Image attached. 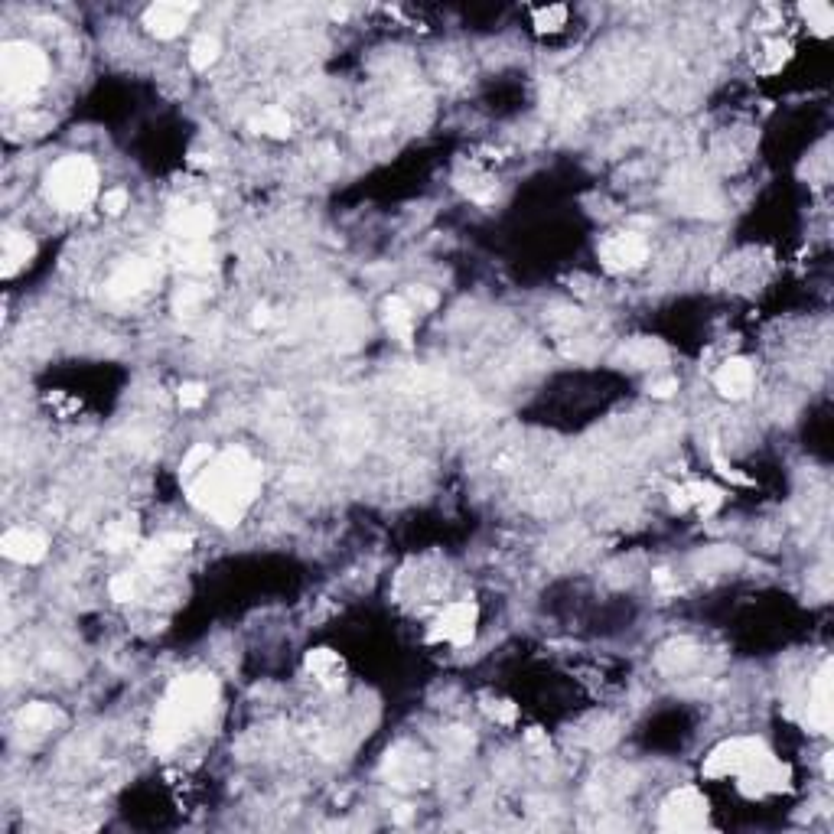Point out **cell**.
Wrapping results in <instances>:
<instances>
[{"instance_id":"obj_1","label":"cell","mask_w":834,"mask_h":834,"mask_svg":"<svg viewBox=\"0 0 834 834\" xmlns=\"http://www.w3.org/2000/svg\"><path fill=\"white\" fill-rule=\"evenodd\" d=\"M261 492V463L242 447H229L212 457L189 483V502L219 525L232 528L245 518L248 505Z\"/></svg>"},{"instance_id":"obj_2","label":"cell","mask_w":834,"mask_h":834,"mask_svg":"<svg viewBox=\"0 0 834 834\" xmlns=\"http://www.w3.org/2000/svg\"><path fill=\"white\" fill-rule=\"evenodd\" d=\"M219 701V681L216 675L196 672L176 678L163 694V701L154 714V727H150V747L157 753H170L173 747L193 734L202 720L212 714V707Z\"/></svg>"},{"instance_id":"obj_3","label":"cell","mask_w":834,"mask_h":834,"mask_svg":"<svg viewBox=\"0 0 834 834\" xmlns=\"http://www.w3.org/2000/svg\"><path fill=\"white\" fill-rule=\"evenodd\" d=\"M46 199L62 212H82L98 196V167L92 157L69 154L56 160L46 173Z\"/></svg>"},{"instance_id":"obj_4","label":"cell","mask_w":834,"mask_h":834,"mask_svg":"<svg viewBox=\"0 0 834 834\" xmlns=\"http://www.w3.org/2000/svg\"><path fill=\"white\" fill-rule=\"evenodd\" d=\"M49 59L40 46L10 40L0 46V88L7 101H27L46 85Z\"/></svg>"},{"instance_id":"obj_5","label":"cell","mask_w":834,"mask_h":834,"mask_svg":"<svg viewBox=\"0 0 834 834\" xmlns=\"http://www.w3.org/2000/svg\"><path fill=\"white\" fill-rule=\"evenodd\" d=\"M763 753H769V747L763 740L756 737H734V740H724L720 747L711 750V756L704 760V776L707 779H730V776H740L747 773V769L760 760Z\"/></svg>"},{"instance_id":"obj_6","label":"cell","mask_w":834,"mask_h":834,"mask_svg":"<svg viewBox=\"0 0 834 834\" xmlns=\"http://www.w3.org/2000/svg\"><path fill=\"white\" fill-rule=\"evenodd\" d=\"M476 619H479V610H476L473 600L450 603V606H444V613L431 623L427 639L437 642V646L444 642V646L463 649V646H470L473 636H476Z\"/></svg>"},{"instance_id":"obj_7","label":"cell","mask_w":834,"mask_h":834,"mask_svg":"<svg viewBox=\"0 0 834 834\" xmlns=\"http://www.w3.org/2000/svg\"><path fill=\"white\" fill-rule=\"evenodd\" d=\"M707 825V799L698 789H678L662 805L665 831H701Z\"/></svg>"},{"instance_id":"obj_8","label":"cell","mask_w":834,"mask_h":834,"mask_svg":"<svg viewBox=\"0 0 834 834\" xmlns=\"http://www.w3.org/2000/svg\"><path fill=\"white\" fill-rule=\"evenodd\" d=\"M160 281V264L150 258H128L121 261L115 274L108 277V294L115 300H131L137 294H144Z\"/></svg>"},{"instance_id":"obj_9","label":"cell","mask_w":834,"mask_h":834,"mask_svg":"<svg viewBox=\"0 0 834 834\" xmlns=\"http://www.w3.org/2000/svg\"><path fill=\"white\" fill-rule=\"evenodd\" d=\"M649 258V242L636 232H619L613 238H606L600 245V261L606 271L623 274V271H636L642 268Z\"/></svg>"},{"instance_id":"obj_10","label":"cell","mask_w":834,"mask_h":834,"mask_svg":"<svg viewBox=\"0 0 834 834\" xmlns=\"http://www.w3.org/2000/svg\"><path fill=\"white\" fill-rule=\"evenodd\" d=\"M740 789L747 795H776V792H786L789 789V766L776 760L773 750L763 753L760 760H756L747 773H740Z\"/></svg>"},{"instance_id":"obj_11","label":"cell","mask_w":834,"mask_h":834,"mask_svg":"<svg viewBox=\"0 0 834 834\" xmlns=\"http://www.w3.org/2000/svg\"><path fill=\"white\" fill-rule=\"evenodd\" d=\"M196 4H154L144 10V27L150 36H157V40H173V36H180L186 30L189 17H193Z\"/></svg>"},{"instance_id":"obj_12","label":"cell","mask_w":834,"mask_h":834,"mask_svg":"<svg viewBox=\"0 0 834 834\" xmlns=\"http://www.w3.org/2000/svg\"><path fill=\"white\" fill-rule=\"evenodd\" d=\"M216 229V212L209 206H183L170 216V232L183 242H206Z\"/></svg>"},{"instance_id":"obj_13","label":"cell","mask_w":834,"mask_h":834,"mask_svg":"<svg viewBox=\"0 0 834 834\" xmlns=\"http://www.w3.org/2000/svg\"><path fill=\"white\" fill-rule=\"evenodd\" d=\"M0 551L4 558L17 561V564H40L46 558V538L40 532H30V528H10V532L0 538Z\"/></svg>"},{"instance_id":"obj_14","label":"cell","mask_w":834,"mask_h":834,"mask_svg":"<svg viewBox=\"0 0 834 834\" xmlns=\"http://www.w3.org/2000/svg\"><path fill=\"white\" fill-rule=\"evenodd\" d=\"M831 720H834V707H831V662L821 665V672L812 685V694H808V727L815 734H831Z\"/></svg>"},{"instance_id":"obj_15","label":"cell","mask_w":834,"mask_h":834,"mask_svg":"<svg viewBox=\"0 0 834 834\" xmlns=\"http://www.w3.org/2000/svg\"><path fill=\"white\" fill-rule=\"evenodd\" d=\"M753 382H756V372H753V365L747 359H727L717 369V375H714L717 391L724 398H730V401L747 398L750 391H753Z\"/></svg>"},{"instance_id":"obj_16","label":"cell","mask_w":834,"mask_h":834,"mask_svg":"<svg viewBox=\"0 0 834 834\" xmlns=\"http://www.w3.org/2000/svg\"><path fill=\"white\" fill-rule=\"evenodd\" d=\"M36 255V245L27 232H17V229H7L4 232V242H0V274L4 277H14L30 264V258Z\"/></svg>"},{"instance_id":"obj_17","label":"cell","mask_w":834,"mask_h":834,"mask_svg":"<svg viewBox=\"0 0 834 834\" xmlns=\"http://www.w3.org/2000/svg\"><path fill=\"white\" fill-rule=\"evenodd\" d=\"M189 545H193V538L183 535V532L160 535V538L150 541V545L141 548V554H137V561H141L144 571H154V567H163L167 561H173V558H180V554H186Z\"/></svg>"},{"instance_id":"obj_18","label":"cell","mask_w":834,"mask_h":834,"mask_svg":"<svg viewBox=\"0 0 834 834\" xmlns=\"http://www.w3.org/2000/svg\"><path fill=\"white\" fill-rule=\"evenodd\" d=\"M385 326L388 333L398 339V343L408 346L414 339V323H417V310L411 307L408 297H388L385 300Z\"/></svg>"},{"instance_id":"obj_19","label":"cell","mask_w":834,"mask_h":834,"mask_svg":"<svg viewBox=\"0 0 834 834\" xmlns=\"http://www.w3.org/2000/svg\"><path fill=\"white\" fill-rule=\"evenodd\" d=\"M307 672L326 688L343 685V659L333 649H313L307 652Z\"/></svg>"},{"instance_id":"obj_20","label":"cell","mask_w":834,"mask_h":834,"mask_svg":"<svg viewBox=\"0 0 834 834\" xmlns=\"http://www.w3.org/2000/svg\"><path fill=\"white\" fill-rule=\"evenodd\" d=\"M248 128L255 134L274 137V141H284V137H290V131H294V121H290L284 108H261L258 115L248 121Z\"/></svg>"},{"instance_id":"obj_21","label":"cell","mask_w":834,"mask_h":834,"mask_svg":"<svg viewBox=\"0 0 834 834\" xmlns=\"http://www.w3.org/2000/svg\"><path fill=\"white\" fill-rule=\"evenodd\" d=\"M698 662V646L688 639H678V642H668V646L659 652V668L668 675H681L688 672V668Z\"/></svg>"},{"instance_id":"obj_22","label":"cell","mask_w":834,"mask_h":834,"mask_svg":"<svg viewBox=\"0 0 834 834\" xmlns=\"http://www.w3.org/2000/svg\"><path fill=\"white\" fill-rule=\"evenodd\" d=\"M59 711L53 704H46V701H36V704H27L23 711L17 714V724L23 727V734H46V730H53L59 724Z\"/></svg>"},{"instance_id":"obj_23","label":"cell","mask_w":834,"mask_h":834,"mask_svg":"<svg viewBox=\"0 0 834 834\" xmlns=\"http://www.w3.org/2000/svg\"><path fill=\"white\" fill-rule=\"evenodd\" d=\"M101 545H105L111 554H121V551H131L137 545V518H118V522H111L105 528V535H101Z\"/></svg>"},{"instance_id":"obj_24","label":"cell","mask_w":834,"mask_h":834,"mask_svg":"<svg viewBox=\"0 0 834 834\" xmlns=\"http://www.w3.org/2000/svg\"><path fill=\"white\" fill-rule=\"evenodd\" d=\"M685 492H688V505H694L701 515H714L724 505V492L711 483H688Z\"/></svg>"},{"instance_id":"obj_25","label":"cell","mask_w":834,"mask_h":834,"mask_svg":"<svg viewBox=\"0 0 834 834\" xmlns=\"http://www.w3.org/2000/svg\"><path fill=\"white\" fill-rule=\"evenodd\" d=\"M219 53H222V46H219V40L216 36H199V40L193 43V49H189V66L193 69H199V72H206L212 62L219 59Z\"/></svg>"},{"instance_id":"obj_26","label":"cell","mask_w":834,"mask_h":834,"mask_svg":"<svg viewBox=\"0 0 834 834\" xmlns=\"http://www.w3.org/2000/svg\"><path fill=\"white\" fill-rule=\"evenodd\" d=\"M180 268L183 271H209L212 268V248H209V242H183Z\"/></svg>"},{"instance_id":"obj_27","label":"cell","mask_w":834,"mask_h":834,"mask_svg":"<svg viewBox=\"0 0 834 834\" xmlns=\"http://www.w3.org/2000/svg\"><path fill=\"white\" fill-rule=\"evenodd\" d=\"M802 14L808 17V27H812L818 36H831L834 14H831L828 4H821V0H808V4H802Z\"/></svg>"},{"instance_id":"obj_28","label":"cell","mask_w":834,"mask_h":834,"mask_svg":"<svg viewBox=\"0 0 834 834\" xmlns=\"http://www.w3.org/2000/svg\"><path fill=\"white\" fill-rule=\"evenodd\" d=\"M111 597H115L118 603H131L137 597V590H141V574H131V571H124L118 574L115 580H111Z\"/></svg>"},{"instance_id":"obj_29","label":"cell","mask_w":834,"mask_h":834,"mask_svg":"<svg viewBox=\"0 0 834 834\" xmlns=\"http://www.w3.org/2000/svg\"><path fill=\"white\" fill-rule=\"evenodd\" d=\"M212 457H216V450H212L209 444H199L186 453V460H183V473L186 476H196L199 470H206V466L212 463Z\"/></svg>"},{"instance_id":"obj_30","label":"cell","mask_w":834,"mask_h":834,"mask_svg":"<svg viewBox=\"0 0 834 834\" xmlns=\"http://www.w3.org/2000/svg\"><path fill=\"white\" fill-rule=\"evenodd\" d=\"M180 404L186 411H196V408H202V401H206V385H199V382H183L180 385Z\"/></svg>"},{"instance_id":"obj_31","label":"cell","mask_w":834,"mask_h":834,"mask_svg":"<svg viewBox=\"0 0 834 834\" xmlns=\"http://www.w3.org/2000/svg\"><path fill=\"white\" fill-rule=\"evenodd\" d=\"M128 202H131V196H128V189H108L105 196H101V209L108 212V216H121L124 209H128Z\"/></svg>"},{"instance_id":"obj_32","label":"cell","mask_w":834,"mask_h":834,"mask_svg":"<svg viewBox=\"0 0 834 834\" xmlns=\"http://www.w3.org/2000/svg\"><path fill=\"white\" fill-rule=\"evenodd\" d=\"M486 711H489V717H496L499 724H515V717H518L515 704H509V701H489Z\"/></svg>"},{"instance_id":"obj_33","label":"cell","mask_w":834,"mask_h":834,"mask_svg":"<svg viewBox=\"0 0 834 834\" xmlns=\"http://www.w3.org/2000/svg\"><path fill=\"white\" fill-rule=\"evenodd\" d=\"M678 391V378H655V382H649V395L652 398H672Z\"/></svg>"},{"instance_id":"obj_34","label":"cell","mask_w":834,"mask_h":834,"mask_svg":"<svg viewBox=\"0 0 834 834\" xmlns=\"http://www.w3.org/2000/svg\"><path fill=\"white\" fill-rule=\"evenodd\" d=\"M564 7H551V10H541L538 14V30H548V23H564Z\"/></svg>"}]
</instances>
